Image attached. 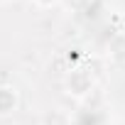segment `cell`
Wrapping results in <instances>:
<instances>
[{"label":"cell","mask_w":125,"mask_h":125,"mask_svg":"<svg viewBox=\"0 0 125 125\" xmlns=\"http://www.w3.org/2000/svg\"><path fill=\"white\" fill-rule=\"evenodd\" d=\"M64 88L74 98H86L96 86H93V79H91L88 71H83V69H69L66 76H64Z\"/></svg>","instance_id":"cell-1"},{"label":"cell","mask_w":125,"mask_h":125,"mask_svg":"<svg viewBox=\"0 0 125 125\" xmlns=\"http://www.w3.org/2000/svg\"><path fill=\"white\" fill-rule=\"evenodd\" d=\"M17 103H20V96H17V91L12 86H0V118L15 113Z\"/></svg>","instance_id":"cell-2"},{"label":"cell","mask_w":125,"mask_h":125,"mask_svg":"<svg viewBox=\"0 0 125 125\" xmlns=\"http://www.w3.org/2000/svg\"><path fill=\"white\" fill-rule=\"evenodd\" d=\"M108 54L115 64H125V32H118L108 42Z\"/></svg>","instance_id":"cell-3"},{"label":"cell","mask_w":125,"mask_h":125,"mask_svg":"<svg viewBox=\"0 0 125 125\" xmlns=\"http://www.w3.org/2000/svg\"><path fill=\"white\" fill-rule=\"evenodd\" d=\"M39 125H71V118H69V113H64V110L52 108V110H47V113L39 118Z\"/></svg>","instance_id":"cell-4"},{"label":"cell","mask_w":125,"mask_h":125,"mask_svg":"<svg viewBox=\"0 0 125 125\" xmlns=\"http://www.w3.org/2000/svg\"><path fill=\"white\" fill-rule=\"evenodd\" d=\"M56 3H59V0H34V5H39V8H52Z\"/></svg>","instance_id":"cell-5"}]
</instances>
